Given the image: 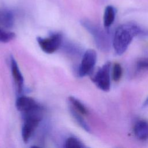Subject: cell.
Instances as JSON below:
<instances>
[{"label":"cell","instance_id":"6","mask_svg":"<svg viewBox=\"0 0 148 148\" xmlns=\"http://www.w3.org/2000/svg\"><path fill=\"white\" fill-rule=\"evenodd\" d=\"M62 35L57 33L48 38H37V42L41 49L45 53L51 54L55 52L62 43Z\"/></svg>","mask_w":148,"mask_h":148},{"label":"cell","instance_id":"13","mask_svg":"<svg viewBox=\"0 0 148 148\" xmlns=\"http://www.w3.org/2000/svg\"><path fill=\"white\" fill-rule=\"evenodd\" d=\"M70 112L71 114L72 115L74 119L76 121V122L80 125V127H82V128H83L85 131L87 132H90V128L89 127L87 123L86 122L84 119L83 117V115L79 113L78 112L73 109L70 106Z\"/></svg>","mask_w":148,"mask_h":148},{"label":"cell","instance_id":"17","mask_svg":"<svg viewBox=\"0 0 148 148\" xmlns=\"http://www.w3.org/2000/svg\"><path fill=\"white\" fill-rule=\"evenodd\" d=\"M138 71L148 70V58L142 57L139 58L136 63Z\"/></svg>","mask_w":148,"mask_h":148},{"label":"cell","instance_id":"11","mask_svg":"<svg viewBox=\"0 0 148 148\" xmlns=\"http://www.w3.org/2000/svg\"><path fill=\"white\" fill-rule=\"evenodd\" d=\"M116 9L113 6L108 5L105 8L103 18L105 28L108 29L112 25L116 17Z\"/></svg>","mask_w":148,"mask_h":148},{"label":"cell","instance_id":"4","mask_svg":"<svg viewBox=\"0 0 148 148\" xmlns=\"http://www.w3.org/2000/svg\"><path fill=\"white\" fill-rule=\"evenodd\" d=\"M110 69L111 63L109 61L106 62L91 76L93 83L103 91L107 92L110 88Z\"/></svg>","mask_w":148,"mask_h":148},{"label":"cell","instance_id":"14","mask_svg":"<svg viewBox=\"0 0 148 148\" xmlns=\"http://www.w3.org/2000/svg\"><path fill=\"white\" fill-rule=\"evenodd\" d=\"M65 147L66 148H83L84 145L77 138L71 136L66 140Z\"/></svg>","mask_w":148,"mask_h":148},{"label":"cell","instance_id":"1","mask_svg":"<svg viewBox=\"0 0 148 148\" xmlns=\"http://www.w3.org/2000/svg\"><path fill=\"white\" fill-rule=\"evenodd\" d=\"M135 37H148V29L135 22H128L119 25L112 40L115 53L119 56L124 54Z\"/></svg>","mask_w":148,"mask_h":148},{"label":"cell","instance_id":"2","mask_svg":"<svg viewBox=\"0 0 148 148\" xmlns=\"http://www.w3.org/2000/svg\"><path fill=\"white\" fill-rule=\"evenodd\" d=\"M82 26L92 35L97 47L102 51H108L112 45L113 38L110 37L109 30L103 29L101 27L88 20H82Z\"/></svg>","mask_w":148,"mask_h":148},{"label":"cell","instance_id":"12","mask_svg":"<svg viewBox=\"0 0 148 148\" xmlns=\"http://www.w3.org/2000/svg\"><path fill=\"white\" fill-rule=\"evenodd\" d=\"M69 101L70 103V106L78 112L79 113L83 116L88 114V112L87 109L79 99L75 98L74 97H69Z\"/></svg>","mask_w":148,"mask_h":148},{"label":"cell","instance_id":"7","mask_svg":"<svg viewBox=\"0 0 148 148\" xmlns=\"http://www.w3.org/2000/svg\"><path fill=\"white\" fill-rule=\"evenodd\" d=\"M16 107L23 114L42 109L34 99L27 96L18 97L16 101Z\"/></svg>","mask_w":148,"mask_h":148},{"label":"cell","instance_id":"5","mask_svg":"<svg viewBox=\"0 0 148 148\" xmlns=\"http://www.w3.org/2000/svg\"><path fill=\"white\" fill-rule=\"evenodd\" d=\"M97 55L93 49H88L84 53L78 69L80 77H84L92 73L97 62Z\"/></svg>","mask_w":148,"mask_h":148},{"label":"cell","instance_id":"9","mask_svg":"<svg viewBox=\"0 0 148 148\" xmlns=\"http://www.w3.org/2000/svg\"><path fill=\"white\" fill-rule=\"evenodd\" d=\"M134 132L135 137L139 140L148 139V122L145 120H137L134 125Z\"/></svg>","mask_w":148,"mask_h":148},{"label":"cell","instance_id":"15","mask_svg":"<svg viewBox=\"0 0 148 148\" xmlns=\"http://www.w3.org/2000/svg\"><path fill=\"white\" fill-rule=\"evenodd\" d=\"M15 36L14 33L6 31L0 27V42H8Z\"/></svg>","mask_w":148,"mask_h":148},{"label":"cell","instance_id":"8","mask_svg":"<svg viewBox=\"0 0 148 148\" xmlns=\"http://www.w3.org/2000/svg\"><path fill=\"white\" fill-rule=\"evenodd\" d=\"M10 68L13 80L17 88V91L20 94L23 89L24 78L20 71L17 61L12 56L10 57Z\"/></svg>","mask_w":148,"mask_h":148},{"label":"cell","instance_id":"18","mask_svg":"<svg viewBox=\"0 0 148 148\" xmlns=\"http://www.w3.org/2000/svg\"><path fill=\"white\" fill-rule=\"evenodd\" d=\"M142 106H143V108L148 107V97L146 98V99L145 100V101L143 102V105H142Z\"/></svg>","mask_w":148,"mask_h":148},{"label":"cell","instance_id":"3","mask_svg":"<svg viewBox=\"0 0 148 148\" xmlns=\"http://www.w3.org/2000/svg\"><path fill=\"white\" fill-rule=\"evenodd\" d=\"M42 110L24 114V123L22 127L21 135L23 141L27 142L42 119Z\"/></svg>","mask_w":148,"mask_h":148},{"label":"cell","instance_id":"10","mask_svg":"<svg viewBox=\"0 0 148 148\" xmlns=\"http://www.w3.org/2000/svg\"><path fill=\"white\" fill-rule=\"evenodd\" d=\"M14 23V18L12 12L6 9H0V24L5 28H10L13 27Z\"/></svg>","mask_w":148,"mask_h":148},{"label":"cell","instance_id":"16","mask_svg":"<svg viewBox=\"0 0 148 148\" xmlns=\"http://www.w3.org/2000/svg\"><path fill=\"white\" fill-rule=\"evenodd\" d=\"M122 75V68L121 65L119 63H115L112 69V77L113 79L117 82L119 81Z\"/></svg>","mask_w":148,"mask_h":148}]
</instances>
